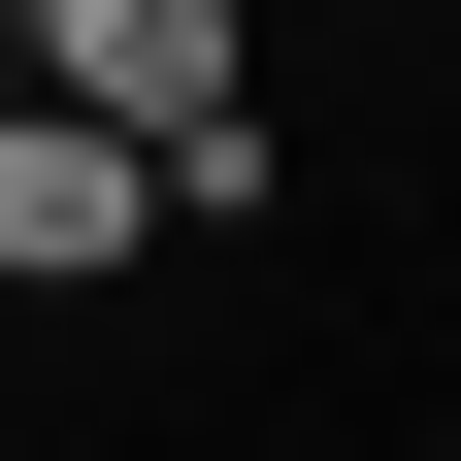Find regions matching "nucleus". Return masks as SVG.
I'll return each mask as SVG.
<instances>
[{"label": "nucleus", "mask_w": 461, "mask_h": 461, "mask_svg": "<svg viewBox=\"0 0 461 461\" xmlns=\"http://www.w3.org/2000/svg\"><path fill=\"white\" fill-rule=\"evenodd\" d=\"M33 99L132 132V165H198V132H230V0H33Z\"/></svg>", "instance_id": "nucleus-1"}, {"label": "nucleus", "mask_w": 461, "mask_h": 461, "mask_svg": "<svg viewBox=\"0 0 461 461\" xmlns=\"http://www.w3.org/2000/svg\"><path fill=\"white\" fill-rule=\"evenodd\" d=\"M132 230H165V165H132V132L0 99V264H132Z\"/></svg>", "instance_id": "nucleus-2"}, {"label": "nucleus", "mask_w": 461, "mask_h": 461, "mask_svg": "<svg viewBox=\"0 0 461 461\" xmlns=\"http://www.w3.org/2000/svg\"><path fill=\"white\" fill-rule=\"evenodd\" d=\"M0 99H33V0H0Z\"/></svg>", "instance_id": "nucleus-3"}]
</instances>
